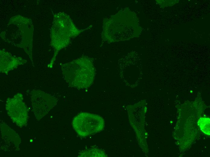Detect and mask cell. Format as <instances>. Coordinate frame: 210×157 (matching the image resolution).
Returning a JSON list of instances; mask_svg holds the SVG:
<instances>
[{
	"label": "cell",
	"mask_w": 210,
	"mask_h": 157,
	"mask_svg": "<svg viewBox=\"0 0 210 157\" xmlns=\"http://www.w3.org/2000/svg\"><path fill=\"white\" fill-rule=\"evenodd\" d=\"M53 24L52 27L51 45L54 53L48 67H52L56 56L61 49L67 46L72 39L75 38L82 32L90 28H78L70 17L64 13H60L54 16Z\"/></svg>",
	"instance_id": "2"
},
{
	"label": "cell",
	"mask_w": 210,
	"mask_h": 157,
	"mask_svg": "<svg viewBox=\"0 0 210 157\" xmlns=\"http://www.w3.org/2000/svg\"><path fill=\"white\" fill-rule=\"evenodd\" d=\"M72 126L79 136L86 137L102 130L104 127V121L99 115L81 112L73 118Z\"/></svg>",
	"instance_id": "4"
},
{
	"label": "cell",
	"mask_w": 210,
	"mask_h": 157,
	"mask_svg": "<svg viewBox=\"0 0 210 157\" xmlns=\"http://www.w3.org/2000/svg\"><path fill=\"white\" fill-rule=\"evenodd\" d=\"M32 110L36 119L40 120L57 104L54 97L43 91L33 90L31 92Z\"/></svg>",
	"instance_id": "6"
},
{
	"label": "cell",
	"mask_w": 210,
	"mask_h": 157,
	"mask_svg": "<svg viewBox=\"0 0 210 157\" xmlns=\"http://www.w3.org/2000/svg\"><path fill=\"white\" fill-rule=\"evenodd\" d=\"M120 26L114 15L103 21L102 38L105 41L110 43L129 39L138 35L135 29H138L136 20L121 21Z\"/></svg>",
	"instance_id": "3"
},
{
	"label": "cell",
	"mask_w": 210,
	"mask_h": 157,
	"mask_svg": "<svg viewBox=\"0 0 210 157\" xmlns=\"http://www.w3.org/2000/svg\"><path fill=\"white\" fill-rule=\"evenodd\" d=\"M198 125L201 130L206 134H210V119L201 118L198 121Z\"/></svg>",
	"instance_id": "9"
},
{
	"label": "cell",
	"mask_w": 210,
	"mask_h": 157,
	"mask_svg": "<svg viewBox=\"0 0 210 157\" xmlns=\"http://www.w3.org/2000/svg\"><path fill=\"white\" fill-rule=\"evenodd\" d=\"M5 109L13 122L21 128L27 124L28 109L23 101V95L18 93L6 101Z\"/></svg>",
	"instance_id": "5"
},
{
	"label": "cell",
	"mask_w": 210,
	"mask_h": 157,
	"mask_svg": "<svg viewBox=\"0 0 210 157\" xmlns=\"http://www.w3.org/2000/svg\"><path fill=\"white\" fill-rule=\"evenodd\" d=\"M27 61L20 57H16L5 50H0V71L8 75V72L20 65L25 63Z\"/></svg>",
	"instance_id": "7"
},
{
	"label": "cell",
	"mask_w": 210,
	"mask_h": 157,
	"mask_svg": "<svg viewBox=\"0 0 210 157\" xmlns=\"http://www.w3.org/2000/svg\"><path fill=\"white\" fill-rule=\"evenodd\" d=\"M64 78L68 86L79 89H87L92 84L95 70L92 59L83 56L61 66Z\"/></svg>",
	"instance_id": "1"
},
{
	"label": "cell",
	"mask_w": 210,
	"mask_h": 157,
	"mask_svg": "<svg viewBox=\"0 0 210 157\" xmlns=\"http://www.w3.org/2000/svg\"><path fill=\"white\" fill-rule=\"evenodd\" d=\"M107 155L102 150L96 148H91L82 151L79 153L78 157H106Z\"/></svg>",
	"instance_id": "8"
}]
</instances>
